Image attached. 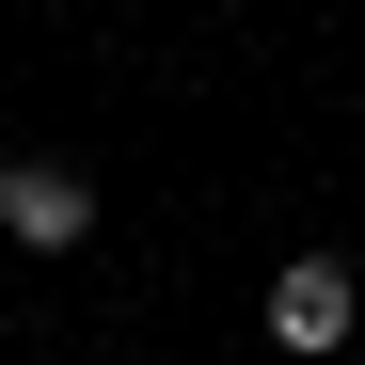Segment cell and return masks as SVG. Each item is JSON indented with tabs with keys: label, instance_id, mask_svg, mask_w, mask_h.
Returning a JSON list of instances; mask_svg holds the SVG:
<instances>
[{
	"label": "cell",
	"instance_id": "obj_1",
	"mask_svg": "<svg viewBox=\"0 0 365 365\" xmlns=\"http://www.w3.org/2000/svg\"><path fill=\"white\" fill-rule=\"evenodd\" d=\"M255 334H270V349H302V365H334V349L365 334V270H349V255H286V270H270V302H255Z\"/></svg>",
	"mask_w": 365,
	"mask_h": 365
},
{
	"label": "cell",
	"instance_id": "obj_2",
	"mask_svg": "<svg viewBox=\"0 0 365 365\" xmlns=\"http://www.w3.org/2000/svg\"><path fill=\"white\" fill-rule=\"evenodd\" d=\"M0 238L16 255H80L96 238V175L80 159H0Z\"/></svg>",
	"mask_w": 365,
	"mask_h": 365
}]
</instances>
